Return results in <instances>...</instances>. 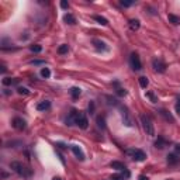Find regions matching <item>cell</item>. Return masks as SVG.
<instances>
[{"mask_svg": "<svg viewBox=\"0 0 180 180\" xmlns=\"http://www.w3.org/2000/svg\"><path fill=\"white\" fill-rule=\"evenodd\" d=\"M168 145H169V142L163 138V137H158V139H156V142H155V146H156V148H159V149H163V148H166Z\"/></svg>", "mask_w": 180, "mask_h": 180, "instance_id": "12", "label": "cell"}, {"mask_svg": "<svg viewBox=\"0 0 180 180\" xmlns=\"http://www.w3.org/2000/svg\"><path fill=\"white\" fill-rule=\"evenodd\" d=\"M76 125H78L79 128H82V130H86L87 127H89V120H87V117L85 115V113H79L78 115V120H76Z\"/></svg>", "mask_w": 180, "mask_h": 180, "instance_id": "5", "label": "cell"}, {"mask_svg": "<svg viewBox=\"0 0 180 180\" xmlns=\"http://www.w3.org/2000/svg\"><path fill=\"white\" fill-rule=\"evenodd\" d=\"M10 168H11L16 173H18L20 176H24V177L31 176V173H33L28 168H24L20 162H11V163H10Z\"/></svg>", "mask_w": 180, "mask_h": 180, "instance_id": "2", "label": "cell"}, {"mask_svg": "<svg viewBox=\"0 0 180 180\" xmlns=\"http://www.w3.org/2000/svg\"><path fill=\"white\" fill-rule=\"evenodd\" d=\"M177 111H179V114H180V107H177Z\"/></svg>", "mask_w": 180, "mask_h": 180, "instance_id": "41", "label": "cell"}, {"mask_svg": "<svg viewBox=\"0 0 180 180\" xmlns=\"http://www.w3.org/2000/svg\"><path fill=\"white\" fill-rule=\"evenodd\" d=\"M92 42H93L94 48L97 49V51H108V47H107V44H106L104 41H101V40H97V38H94Z\"/></svg>", "mask_w": 180, "mask_h": 180, "instance_id": "10", "label": "cell"}, {"mask_svg": "<svg viewBox=\"0 0 180 180\" xmlns=\"http://www.w3.org/2000/svg\"><path fill=\"white\" fill-rule=\"evenodd\" d=\"M139 120H141L142 128H143V131L146 132V135H149V137H153V135H155V125H153V123H152L151 117H149V115H146V114H141Z\"/></svg>", "mask_w": 180, "mask_h": 180, "instance_id": "1", "label": "cell"}, {"mask_svg": "<svg viewBox=\"0 0 180 180\" xmlns=\"http://www.w3.org/2000/svg\"><path fill=\"white\" fill-rule=\"evenodd\" d=\"M52 180H62V179H61V177H53Z\"/></svg>", "mask_w": 180, "mask_h": 180, "instance_id": "40", "label": "cell"}, {"mask_svg": "<svg viewBox=\"0 0 180 180\" xmlns=\"http://www.w3.org/2000/svg\"><path fill=\"white\" fill-rule=\"evenodd\" d=\"M115 92H117V94H118V96H121V97H123V96H127V90H125V89H121V87H118Z\"/></svg>", "mask_w": 180, "mask_h": 180, "instance_id": "30", "label": "cell"}, {"mask_svg": "<svg viewBox=\"0 0 180 180\" xmlns=\"http://www.w3.org/2000/svg\"><path fill=\"white\" fill-rule=\"evenodd\" d=\"M111 180H124V177L121 175H113L111 176Z\"/></svg>", "mask_w": 180, "mask_h": 180, "instance_id": "32", "label": "cell"}, {"mask_svg": "<svg viewBox=\"0 0 180 180\" xmlns=\"http://www.w3.org/2000/svg\"><path fill=\"white\" fill-rule=\"evenodd\" d=\"M168 18H169V21H170L172 24H175V25H179L180 24V17L175 16V14H169Z\"/></svg>", "mask_w": 180, "mask_h": 180, "instance_id": "19", "label": "cell"}, {"mask_svg": "<svg viewBox=\"0 0 180 180\" xmlns=\"http://www.w3.org/2000/svg\"><path fill=\"white\" fill-rule=\"evenodd\" d=\"M30 49H31L33 52L38 53V52H41V51H42V47H41V45H31V47H30Z\"/></svg>", "mask_w": 180, "mask_h": 180, "instance_id": "26", "label": "cell"}, {"mask_svg": "<svg viewBox=\"0 0 180 180\" xmlns=\"http://www.w3.org/2000/svg\"><path fill=\"white\" fill-rule=\"evenodd\" d=\"M125 153L130 155L132 159L137 160V162H143V160L146 159V153L143 151H141V149H127Z\"/></svg>", "mask_w": 180, "mask_h": 180, "instance_id": "3", "label": "cell"}, {"mask_svg": "<svg viewBox=\"0 0 180 180\" xmlns=\"http://www.w3.org/2000/svg\"><path fill=\"white\" fill-rule=\"evenodd\" d=\"M13 127L16 128V130H18V131H23V130H25L27 124H25V121L23 118H20V117H16V118L13 120Z\"/></svg>", "mask_w": 180, "mask_h": 180, "instance_id": "9", "label": "cell"}, {"mask_svg": "<svg viewBox=\"0 0 180 180\" xmlns=\"http://www.w3.org/2000/svg\"><path fill=\"white\" fill-rule=\"evenodd\" d=\"M17 92H18V94H24V96L30 94V90L25 89V87H18V89H17Z\"/></svg>", "mask_w": 180, "mask_h": 180, "instance_id": "29", "label": "cell"}, {"mask_svg": "<svg viewBox=\"0 0 180 180\" xmlns=\"http://www.w3.org/2000/svg\"><path fill=\"white\" fill-rule=\"evenodd\" d=\"M68 51H69V47L66 44H63V45H61L59 48H58V53L59 55H63V53H68Z\"/></svg>", "mask_w": 180, "mask_h": 180, "instance_id": "23", "label": "cell"}, {"mask_svg": "<svg viewBox=\"0 0 180 180\" xmlns=\"http://www.w3.org/2000/svg\"><path fill=\"white\" fill-rule=\"evenodd\" d=\"M69 93H70V96H72V98H79V96L82 94V90L79 89V87H72V89L69 90Z\"/></svg>", "mask_w": 180, "mask_h": 180, "instance_id": "17", "label": "cell"}, {"mask_svg": "<svg viewBox=\"0 0 180 180\" xmlns=\"http://www.w3.org/2000/svg\"><path fill=\"white\" fill-rule=\"evenodd\" d=\"M121 115H123V123H124V125L125 127H132L134 124H132V118L130 117V113L127 111V108L125 107H121Z\"/></svg>", "mask_w": 180, "mask_h": 180, "instance_id": "8", "label": "cell"}, {"mask_svg": "<svg viewBox=\"0 0 180 180\" xmlns=\"http://www.w3.org/2000/svg\"><path fill=\"white\" fill-rule=\"evenodd\" d=\"M56 155H58V158H59V160H61L62 163L65 165V159H63V156H62V155H61V153H59V152H56Z\"/></svg>", "mask_w": 180, "mask_h": 180, "instance_id": "36", "label": "cell"}, {"mask_svg": "<svg viewBox=\"0 0 180 180\" xmlns=\"http://www.w3.org/2000/svg\"><path fill=\"white\" fill-rule=\"evenodd\" d=\"M175 149H176V152H177V153H180V143H179V145H176V146H175Z\"/></svg>", "mask_w": 180, "mask_h": 180, "instance_id": "38", "label": "cell"}, {"mask_svg": "<svg viewBox=\"0 0 180 180\" xmlns=\"http://www.w3.org/2000/svg\"><path fill=\"white\" fill-rule=\"evenodd\" d=\"M130 27H131L132 31H137V30H139L141 24H139L138 20H131V21H130Z\"/></svg>", "mask_w": 180, "mask_h": 180, "instance_id": "22", "label": "cell"}, {"mask_svg": "<svg viewBox=\"0 0 180 180\" xmlns=\"http://www.w3.org/2000/svg\"><path fill=\"white\" fill-rule=\"evenodd\" d=\"M63 21H65L66 24H70V25H73L76 24V18H75L70 13H68V14H65V17H63Z\"/></svg>", "mask_w": 180, "mask_h": 180, "instance_id": "16", "label": "cell"}, {"mask_svg": "<svg viewBox=\"0 0 180 180\" xmlns=\"http://www.w3.org/2000/svg\"><path fill=\"white\" fill-rule=\"evenodd\" d=\"M138 80H139V85H141V87H142V89H146L148 85H149V80H148L146 76H141Z\"/></svg>", "mask_w": 180, "mask_h": 180, "instance_id": "20", "label": "cell"}, {"mask_svg": "<svg viewBox=\"0 0 180 180\" xmlns=\"http://www.w3.org/2000/svg\"><path fill=\"white\" fill-rule=\"evenodd\" d=\"M120 4L124 6V7H130V6H132V2H130V0H121Z\"/></svg>", "mask_w": 180, "mask_h": 180, "instance_id": "31", "label": "cell"}, {"mask_svg": "<svg viewBox=\"0 0 180 180\" xmlns=\"http://www.w3.org/2000/svg\"><path fill=\"white\" fill-rule=\"evenodd\" d=\"M110 166L113 169H115V170H121V172H124V170H127V168H125V165L123 163V162H118V160H114V162H111Z\"/></svg>", "mask_w": 180, "mask_h": 180, "instance_id": "13", "label": "cell"}, {"mask_svg": "<svg viewBox=\"0 0 180 180\" xmlns=\"http://www.w3.org/2000/svg\"><path fill=\"white\" fill-rule=\"evenodd\" d=\"M61 7H62V8H68V7H69V3L63 0V2H61Z\"/></svg>", "mask_w": 180, "mask_h": 180, "instance_id": "34", "label": "cell"}, {"mask_svg": "<svg viewBox=\"0 0 180 180\" xmlns=\"http://www.w3.org/2000/svg\"><path fill=\"white\" fill-rule=\"evenodd\" d=\"M93 18H94L96 21H97L98 24H101V25H107V24H108V21H107V18H104L103 16H97V14H96V16H94Z\"/></svg>", "mask_w": 180, "mask_h": 180, "instance_id": "21", "label": "cell"}, {"mask_svg": "<svg viewBox=\"0 0 180 180\" xmlns=\"http://www.w3.org/2000/svg\"><path fill=\"white\" fill-rule=\"evenodd\" d=\"M106 121H104V117H97V125H98V128H104L106 127Z\"/></svg>", "mask_w": 180, "mask_h": 180, "instance_id": "27", "label": "cell"}, {"mask_svg": "<svg viewBox=\"0 0 180 180\" xmlns=\"http://www.w3.org/2000/svg\"><path fill=\"white\" fill-rule=\"evenodd\" d=\"M70 149H72V152H73L75 156H76L79 160H85L86 156H85V153H83V151H82V148H80V146H78V145H72Z\"/></svg>", "mask_w": 180, "mask_h": 180, "instance_id": "11", "label": "cell"}, {"mask_svg": "<svg viewBox=\"0 0 180 180\" xmlns=\"http://www.w3.org/2000/svg\"><path fill=\"white\" fill-rule=\"evenodd\" d=\"M8 176V175H7V173H6V172H3V173H2V177H7Z\"/></svg>", "mask_w": 180, "mask_h": 180, "instance_id": "39", "label": "cell"}, {"mask_svg": "<svg viewBox=\"0 0 180 180\" xmlns=\"http://www.w3.org/2000/svg\"><path fill=\"white\" fill-rule=\"evenodd\" d=\"M152 65H153V69H155L156 72H159V73H163V72H166V63H165L162 59H158V58H155V59L152 61Z\"/></svg>", "mask_w": 180, "mask_h": 180, "instance_id": "6", "label": "cell"}, {"mask_svg": "<svg viewBox=\"0 0 180 180\" xmlns=\"http://www.w3.org/2000/svg\"><path fill=\"white\" fill-rule=\"evenodd\" d=\"M17 79H11V78H4L3 80H2V83H3L4 86H11V85H17Z\"/></svg>", "mask_w": 180, "mask_h": 180, "instance_id": "18", "label": "cell"}, {"mask_svg": "<svg viewBox=\"0 0 180 180\" xmlns=\"http://www.w3.org/2000/svg\"><path fill=\"white\" fill-rule=\"evenodd\" d=\"M49 107H51V101H48V100H44V101L38 103L37 110L38 111H45V110H48Z\"/></svg>", "mask_w": 180, "mask_h": 180, "instance_id": "14", "label": "cell"}, {"mask_svg": "<svg viewBox=\"0 0 180 180\" xmlns=\"http://www.w3.org/2000/svg\"><path fill=\"white\" fill-rule=\"evenodd\" d=\"M55 146L61 148V149H65V148H66V145H65V143H62V142H56V143H55Z\"/></svg>", "mask_w": 180, "mask_h": 180, "instance_id": "35", "label": "cell"}, {"mask_svg": "<svg viewBox=\"0 0 180 180\" xmlns=\"http://www.w3.org/2000/svg\"><path fill=\"white\" fill-rule=\"evenodd\" d=\"M79 113L80 111H78V110H72L69 113V115L66 117V120H65V124L66 125H75L76 124V120H78V115H79Z\"/></svg>", "mask_w": 180, "mask_h": 180, "instance_id": "7", "label": "cell"}, {"mask_svg": "<svg viewBox=\"0 0 180 180\" xmlns=\"http://www.w3.org/2000/svg\"><path fill=\"white\" fill-rule=\"evenodd\" d=\"M146 97H148V98H151V101H152V103H156V101H158L156 96H155L153 93H152V92H148V93H146Z\"/></svg>", "mask_w": 180, "mask_h": 180, "instance_id": "28", "label": "cell"}, {"mask_svg": "<svg viewBox=\"0 0 180 180\" xmlns=\"http://www.w3.org/2000/svg\"><path fill=\"white\" fill-rule=\"evenodd\" d=\"M160 115H163V117H165L166 120H168V121H172V123L175 121V118L172 117V114H169V113H168L166 110H160Z\"/></svg>", "mask_w": 180, "mask_h": 180, "instance_id": "24", "label": "cell"}, {"mask_svg": "<svg viewBox=\"0 0 180 180\" xmlns=\"http://www.w3.org/2000/svg\"><path fill=\"white\" fill-rule=\"evenodd\" d=\"M41 76L44 79H48L49 76H51V70H49L48 68H42L41 69Z\"/></svg>", "mask_w": 180, "mask_h": 180, "instance_id": "25", "label": "cell"}, {"mask_svg": "<svg viewBox=\"0 0 180 180\" xmlns=\"http://www.w3.org/2000/svg\"><path fill=\"white\" fill-rule=\"evenodd\" d=\"M138 180H149V177H146V176H143V175H141V176L138 177Z\"/></svg>", "mask_w": 180, "mask_h": 180, "instance_id": "37", "label": "cell"}, {"mask_svg": "<svg viewBox=\"0 0 180 180\" xmlns=\"http://www.w3.org/2000/svg\"><path fill=\"white\" fill-rule=\"evenodd\" d=\"M130 63H131V66H132V69L134 70H141L142 69V63H141V59H139L138 53H135V52L131 53V56H130Z\"/></svg>", "mask_w": 180, "mask_h": 180, "instance_id": "4", "label": "cell"}, {"mask_svg": "<svg viewBox=\"0 0 180 180\" xmlns=\"http://www.w3.org/2000/svg\"><path fill=\"white\" fill-rule=\"evenodd\" d=\"M168 163L169 165H177V163H180V158H177L175 153H169V155H168Z\"/></svg>", "mask_w": 180, "mask_h": 180, "instance_id": "15", "label": "cell"}, {"mask_svg": "<svg viewBox=\"0 0 180 180\" xmlns=\"http://www.w3.org/2000/svg\"><path fill=\"white\" fill-rule=\"evenodd\" d=\"M89 113L90 114H94V103H90L89 104Z\"/></svg>", "mask_w": 180, "mask_h": 180, "instance_id": "33", "label": "cell"}]
</instances>
